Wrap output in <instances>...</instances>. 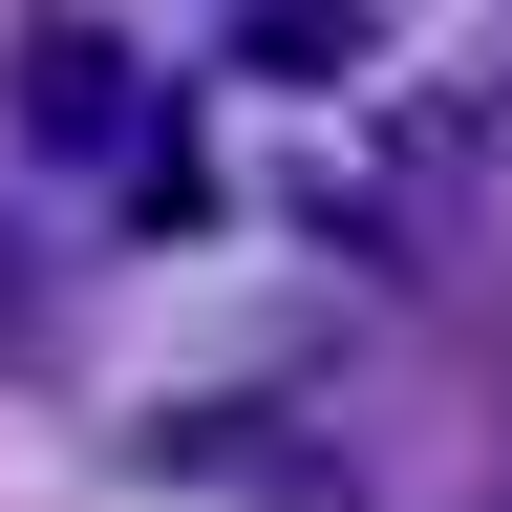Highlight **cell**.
I'll return each mask as SVG.
<instances>
[{
    "label": "cell",
    "instance_id": "cell-1",
    "mask_svg": "<svg viewBox=\"0 0 512 512\" xmlns=\"http://www.w3.org/2000/svg\"><path fill=\"white\" fill-rule=\"evenodd\" d=\"M22 150L128 171V150H150V64H128L107 22H22Z\"/></svg>",
    "mask_w": 512,
    "mask_h": 512
}]
</instances>
